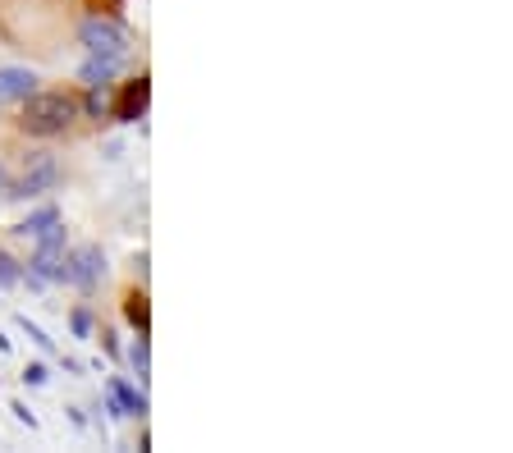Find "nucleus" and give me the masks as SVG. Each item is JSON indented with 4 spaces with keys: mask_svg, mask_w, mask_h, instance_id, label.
Listing matches in <instances>:
<instances>
[{
    "mask_svg": "<svg viewBox=\"0 0 513 453\" xmlns=\"http://www.w3.org/2000/svg\"><path fill=\"white\" fill-rule=\"evenodd\" d=\"M74 119H78V101L69 92H28L23 97L19 129L28 138H60Z\"/></svg>",
    "mask_w": 513,
    "mask_h": 453,
    "instance_id": "obj_1",
    "label": "nucleus"
},
{
    "mask_svg": "<svg viewBox=\"0 0 513 453\" xmlns=\"http://www.w3.org/2000/svg\"><path fill=\"white\" fill-rule=\"evenodd\" d=\"M28 275L42 284L65 280V225H60V220L37 234V252H33V261H28Z\"/></svg>",
    "mask_w": 513,
    "mask_h": 453,
    "instance_id": "obj_2",
    "label": "nucleus"
},
{
    "mask_svg": "<svg viewBox=\"0 0 513 453\" xmlns=\"http://www.w3.org/2000/svg\"><path fill=\"white\" fill-rule=\"evenodd\" d=\"M78 42L88 46V55H110V60H124V55H129V33H124L115 19H101V14L78 23Z\"/></svg>",
    "mask_w": 513,
    "mask_h": 453,
    "instance_id": "obj_3",
    "label": "nucleus"
},
{
    "mask_svg": "<svg viewBox=\"0 0 513 453\" xmlns=\"http://www.w3.org/2000/svg\"><path fill=\"white\" fill-rule=\"evenodd\" d=\"M101 280H106V252L97 243H78V248L65 252V280L60 284H74V289L92 293Z\"/></svg>",
    "mask_w": 513,
    "mask_h": 453,
    "instance_id": "obj_4",
    "label": "nucleus"
},
{
    "mask_svg": "<svg viewBox=\"0 0 513 453\" xmlns=\"http://www.w3.org/2000/svg\"><path fill=\"white\" fill-rule=\"evenodd\" d=\"M55 179H60V165H55V156H33L28 161V170H23V179L10 188L5 197H19V202H37V197H46L55 188Z\"/></svg>",
    "mask_w": 513,
    "mask_h": 453,
    "instance_id": "obj_5",
    "label": "nucleus"
},
{
    "mask_svg": "<svg viewBox=\"0 0 513 453\" xmlns=\"http://www.w3.org/2000/svg\"><path fill=\"white\" fill-rule=\"evenodd\" d=\"M147 101H152V78L138 74L129 87H124L120 106H115V119H120V124H138V119L147 115Z\"/></svg>",
    "mask_w": 513,
    "mask_h": 453,
    "instance_id": "obj_6",
    "label": "nucleus"
},
{
    "mask_svg": "<svg viewBox=\"0 0 513 453\" xmlns=\"http://www.w3.org/2000/svg\"><path fill=\"white\" fill-rule=\"evenodd\" d=\"M28 92H37V74L23 65H5L0 69V101L10 106V101H23Z\"/></svg>",
    "mask_w": 513,
    "mask_h": 453,
    "instance_id": "obj_7",
    "label": "nucleus"
},
{
    "mask_svg": "<svg viewBox=\"0 0 513 453\" xmlns=\"http://www.w3.org/2000/svg\"><path fill=\"white\" fill-rule=\"evenodd\" d=\"M106 394L124 408V417H147V394H142V389H133L124 376H110L106 380Z\"/></svg>",
    "mask_w": 513,
    "mask_h": 453,
    "instance_id": "obj_8",
    "label": "nucleus"
},
{
    "mask_svg": "<svg viewBox=\"0 0 513 453\" xmlns=\"http://www.w3.org/2000/svg\"><path fill=\"white\" fill-rule=\"evenodd\" d=\"M120 65L124 60H110V55H88L83 69H78V78H83V87H110L115 74H120Z\"/></svg>",
    "mask_w": 513,
    "mask_h": 453,
    "instance_id": "obj_9",
    "label": "nucleus"
},
{
    "mask_svg": "<svg viewBox=\"0 0 513 453\" xmlns=\"http://www.w3.org/2000/svg\"><path fill=\"white\" fill-rule=\"evenodd\" d=\"M124 316H129V325L138 330V335H152V302H147V293H129Z\"/></svg>",
    "mask_w": 513,
    "mask_h": 453,
    "instance_id": "obj_10",
    "label": "nucleus"
},
{
    "mask_svg": "<svg viewBox=\"0 0 513 453\" xmlns=\"http://www.w3.org/2000/svg\"><path fill=\"white\" fill-rule=\"evenodd\" d=\"M55 220H60V211H55V206H42V211H33V216L23 220V225L14 229V234H19V238H37L46 225H55Z\"/></svg>",
    "mask_w": 513,
    "mask_h": 453,
    "instance_id": "obj_11",
    "label": "nucleus"
},
{
    "mask_svg": "<svg viewBox=\"0 0 513 453\" xmlns=\"http://www.w3.org/2000/svg\"><path fill=\"white\" fill-rule=\"evenodd\" d=\"M129 362H133V371H138V380H147V371H152V353H147V335H138V344L129 348Z\"/></svg>",
    "mask_w": 513,
    "mask_h": 453,
    "instance_id": "obj_12",
    "label": "nucleus"
},
{
    "mask_svg": "<svg viewBox=\"0 0 513 453\" xmlns=\"http://www.w3.org/2000/svg\"><path fill=\"white\" fill-rule=\"evenodd\" d=\"M23 280V270H19V261L10 257V252H0V289H14V284Z\"/></svg>",
    "mask_w": 513,
    "mask_h": 453,
    "instance_id": "obj_13",
    "label": "nucleus"
},
{
    "mask_svg": "<svg viewBox=\"0 0 513 453\" xmlns=\"http://www.w3.org/2000/svg\"><path fill=\"white\" fill-rule=\"evenodd\" d=\"M19 330H23V335H28V339H33L37 348H46V353H55V339H46V330H42V325H33V321H28V316H19Z\"/></svg>",
    "mask_w": 513,
    "mask_h": 453,
    "instance_id": "obj_14",
    "label": "nucleus"
},
{
    "mask_svg": "<svg viewBox=\"0 0 513 453\" xmlns=\"http://www.w3.org/2000/svg\"><path fill=\"white\" fill-rule=\"evenodd\" d=\"M69 325H74L78 339H92V312H88V307H78V312L69 316Z\"/></svg>",
    "mask_w": 513,
    "mask_h": 453,
    "instance_id": "obj_15",
    "label": "nucleus"
},
{
    "mask_svg": "<svg viewBox=\"0 0 513 453\" xmlns=\"http://www.w3.org/2000/svg\"><path fill=\"white\" fill-rule=\"evenodd\" d=\"M46 380H51V371H46V362H28V371H23V385H33L42 389Z\"/></svg>",
    "mask_w": 513,
    "mask_h": 453,
    "instance_id": "obj_16",
    "label": "nucleus"
},
{
    "mask_svg": "<svg viewBox=\"0 0 513 453\" xmlns=\"http://www.w3.org/2000/svg\"><path fill=\"white\" fill-rule=\"evenodd\" d=\"M10 412L23 421V426H37V417H33V408H23V403H10Z\"/></svg>",
    "mask_w": 513,
    "mask_h": 453,
    "instance_id": "obj_17",
    "label": "nucleus"
},
{
    "mask_svg": "<svg viewBox=\"0 0 513 453\" xmlns=\"http://www.w3.org/2000/svg\"><path fill=\"white\" fill-rule=\"evenodd\" d=\"M101 344H106L110 357H120V344H115V335H110V330H101Z\"/></svg>",
    "mask_w": 513,
    "mask_h": 453,
    "instance_id": "obj_18",
    "label": "nucleus"
}]
</instances>
